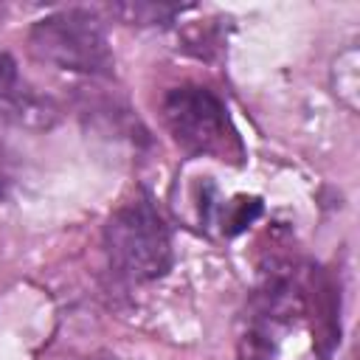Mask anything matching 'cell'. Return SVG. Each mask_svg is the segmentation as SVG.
I'll use <instances>...</instances> for the list:
<instances>
[{
  "mask_svg": "<svg viewBox=\"0 0 360 360\" xmlns=\"http://www.w3.org/2000/svg\"><path fill=\"white\" fill-rule=\"evenodd\" d=\"M22 87H25V82H22V76H20L17 59H14L6 48H0V107H3L6 101H11Z\"/></svg>",
  "mask_w": 360,
  "mask_h": 360,
  "instance_id": "ba28073f",
  "label": "cell"
},
{
  "mask_svg": "<svg viewBox=\"0 0 360 360\" xmlns=\"http://www.w3.org/2000/svg\"><path fill=\"white\" fill-rule=\"evenodd\" d=\"M28 48L39 62L82 76H112L115 68L104 25L90 8H59L39 17L28 31Z\"/></svg>",
  "mask_w": 360,
  "mask_h": 360,
  "instance_id": "3957f363",
  "label": "cell"
},
{
  "mask_svg": "<svg viewBox=\"0 0 360 360\" xmlns=\"http://www.w3.org/2000/svg\"><path fill=\"white\" fill-rule=\"evenodd\" d=\"M259 214H262V200L259 197H233L222 208V231H225V236H236Z\"/></svg>",
  "mask_w": 360,
  "mask_h": 360,
  "instance_id": "52a82bcc",
  "label": "cell"
},
{
  "mask_svg": "<svg viewBox=\"0 0 360 360\" xmlns=\"http://www.w3.org/2000/svg\"><path fill=\"white\" fill-rule=\"evenodd\" d=\"M332 90L346 110L357 112V107H360V56H357V48H346L343 53H338V59L332 65Z\"/></svg>",
  "mask_w": 360,
  "mask_h": 360,
  "instance_id": "5b68a950",
  "label": "cell"
},
{
  "mask_svg": "<svg viewBox=\"0 0 360 360\" xmlns=\"http://www.w3.org/2000/svg\"><path fill=\"white\" fill-rule=\"evenodd\" d=\"M163 124L172 141L191 158L242 163L245 146L231 124L225 101L202 84H180L163 96Z\"/></svg>",
  "mask_w": 360,
  "mask_h": 360,
  "instance_id": "6da1fadb",
  "label": "cell"
},
{
  "mask_svg": "<svg viewBox=\"0 0 360 360\" xmlns=\"http://www.w3.org/2000/svg\"><path fill=\"white\" fill-rule=\"evenodd\" d=\"M0 110H3V115L11 118L17 127H25V129H34V132H48V129H53L56 121H59V107H56L48 96L37 93V90L28 87V84H25L11 101H6Z\"/></svg>",
  "mask_w": 360,
  "mask_h": 360,
  "instance_id": "277c9868",
  "label": "cell"
},
{
  "mask_svg": "<svg viewBox=\"0 0 360 360\" xmlns=\"http://www.w3.org/2000/svg\"><path fill=\"white\" fill-rule=\"evenodd\" d=\"M104 250L118 276L155 281L172 267V236L160 211L146 194L127 200L104 225Z\"/></svg>",
  "mask_w": 360,
  "mask_h": 360,
  "instance_id": "7a4b0ae2",
  "label": "cell"
},
{
  "mask_svg": "<svg viewBox=\"0 0 360 360\" xmlns=\"http://www.w3.org/2000/svg\"><path fill=\"white\" fill-rule=\"evenodd\" d=\"M110 11L115 17H121L124 22H132V25H158V22H169L183 8L180 6H163V3H115V6H110Z\"/></svg>",
  "mask_w": 360,
  "mask_h": 360,
  "instance_id": "8992f818",
  "label": "cell"
}]
</instances>
